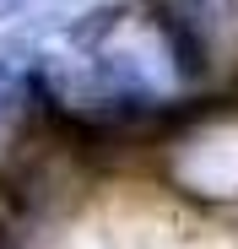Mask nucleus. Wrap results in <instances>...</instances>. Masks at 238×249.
Instances as JSON below:
<instances>
[{"mask_svg":"<svg viewBox=\"0 0 238 249\" xmlns=\"http://www.w3.org/2000/svg\"><path fill=\"white\" fill-rule=\"evenodd\" d=\"M38 71H44V22L0 38V114L27 92H38Z\"/></svg>","mask_w":238,"mask_h":249,"instance_id":"nucleus-1","label":"nucleus"},{"mask_svg":"<svg viewBox=\"0 0 238 249\" xmlns=\"http://www.w3.org/2000/svg\"><path fill=\"white\" fill-rule=\"evenodd\" d=\"M27 6H38V0H0V17H17V11H27Z\"/></svg>","mask_w":238,"mask_h":249,"instance_id":"nucleus-2","label":"nucleus"}]
</instances>
